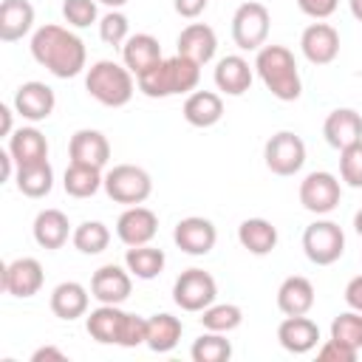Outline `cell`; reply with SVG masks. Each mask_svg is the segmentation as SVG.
Segmentation results:
<instances>
[{
  "mask_svg": "<svg viewBox=\"0 0 362 362\" xmlns=\"http://www.w3.org/2000/svg\"><path fill=\"white\" fill-rule=\"evenodd\" d=\"M31 57L57 79H74L85 71L88 51L85 42L65 25L45 23L31 34Z\"/></svg>",
  "mask_w": 362,
  "mask_h": 362,
  "instance_id": "6da1fadb",
  "label": "cell"
},
{
  "mask_svg": "<svg viewBox=\"0 0 362 362\" xmlns=\"http://www.w3.org/2000/svg\"><path fill=\"white\" fill-rule=\"evenodd\" d=\"M255 71L266 90L280 102H294L303 93V79L294 54L286 45H263L255 57Z\"/></svg>",
  "mask_w": 362,
  "mask_h": 362,
  "instance_id": "7a4b0ae2",
  "label": "cell"
},
{
  "mask_svg": "<svg viewBox=\"0 0 362 362\" xmlns=\"http://www.w3.org/2000/svg\"><path fill=\"white\" fill-rule=\"evenodd\" d=\"M198 79H201V65L175 54V57H167L158 65H153L147 74H141L136 79V85L150 99H167V96H178V93H192L198 88Z\"/></svg>",
  "mask_w": 362,
  "mask_h": 362,
  "instance_id": "3957f363",
  "label": "cell"
},
{
  "mask_svg": "<svg viewBox=\"0 0 362 362\" xmlns=\"http://www.w3.org/2000/svg\"><path fill=\"white\" fill-rule=\"evenodd\" d=\"M85 90L105 107H124L136 93V82L124 62L119 65L113 59H99L85 74Z\"/></svg>",
  "mask_w": 362,
  "mask_h": 362,
  "instance_id": "277c9868",
  "label": "cell"
},
{
  "mask_svg": "<svg viewBox=\"0 0 362 362\" xmlns=\"http://www.w3.org/2000/svg\"><path fill=\"white\" fill-rule=\"evenodd\" d=\"M110 201L116 204H127V206H136V204H144L153 192V178L144 167H136V164H116L113 170L105 173V187Z\"/></svg>",
  "mask_w": 362,
  "mask_h": 362,
  "instance_id": "5b68a950",
  "label": "cell"
},
{
  "mask_svg": "<svg viewBox=\"0 0 362 362\" xmlns=\"http://www.w3.org/2000/svg\"><path fill=\"white\" fill-rule=\"evenodd\" d=\"M269 28H272V14L257 0L240 3L232 14V40L240 51H260L266 45Z\"/></svg>",
  "mask_w": 362,
  "mask_h": 362,
  "instance_id": "8992f818",
  "label": "cell"
},
{
  "mask_svg": "<svg viewBox=\"0 0 362 362\" xmlns=\"http://www.w3.org/2000/svg\"><path fill=\"white\" fill-rule=\"evenodd\" d=\"M218 297V283L204 269H184L173 283V300L181 311L201 314L206 305H212Z\"/></svg>",
  "mask_w": 362,
  "mask_h": 362,
  "instance_id": "52a82bcc",
  "label": "cell"
},
{
  "mask_svg": "<svg viewBox=\"0 0 362 362\" xmlns=\"http://www.w3.org/2000/svg\"><path fill=\"white\" fill-rule=\"evenodd\" d=\"M303 252L314 266H331L342 257L345 252V235L339 229V223L322 218L305 226L303 232Z\"/></svg>",
  "mask_w": 362,
  "mask_h": 362,
  "instance_id": "ba28073f",
  "label": "cell"
},
{
  "mask_svg": "<svg viewBox=\"0 0 362 362\" xmlns=\"http://www.w3.org/2000/svg\"><path fill=\"white\" fill-rule=\"evenodd\" d=\"M263 161L274 175H297L305 164V141L291 130H280L263 144Z\"/></svg>",
  "mask_w": 362,
  "mask_h": 362,
  "instance_id": "9c48e42d",
  "label": "cell"
},
{
  "mask_svg": "<svg viewBox=\"0 0 362 362\" xmlns=\"http://www.w3.org/2000/svg\"><path fill=\"white\" fill-rule=\"evenodd\" d=\"M339 198H342V184L334 173L314 170L300 181V204L314 215L334 212L339 206Z\"/></svg>",
  "mask_w": 362,
  "mask_h": 362,
  "instance_id": "30bf717a",
  "label": "cell"
},
{
  "mask_svg": "<svg viewBox=\"0 0 362 362\" xmlns=\"http://www.w3.org/2000/svg\"><path fill=\"white\" fill-rule=\"evenodd\" d=\"M0 283H3V291L6 294L20 297V300H28V297L40 294V288L45 283L42 263L37 257H17V260H11V263L3 266Z\"/></svg>",
  "mask_w": 362,
  "mask_h": 362,
  "instance_id": "8fae6325",
  "label": "cell"
},
{
  "mask_svg": "<svg viewBox=\"0 0 362 362\" xmlns=\"http://www.w3.org/2000/svg\"><path fill=\"white\" fill-rule=\"evenodd\" d=\"M173 240L175 246L184 252V255H192V257H201V255H209L215 249V240H218V229L209 218H201V215H189V218H181L173 229Z\"/></svg>",
  "mask_w": 362,
  "mask_h": 362,
  "instance_id": "7c38bea8",
  "label": "cell"
},
{
  "mask_svg": "<svg viewBox=\"0 0 362 362\" xmlns=\"http://www.w3.org/2000/svg\"><path fill=\"white\" fill-rule=\"evenodd\" d=\"M133 291V274L127 272V266H116V263H105L93 272L90 277V294L99 303H110V305H122Z\"/></svg>",
  "mask_w": 362,
  "mask_h": 362,
  "instance_id": "4fadbf2b",
  "label": "cell"
},
{
  "mask_svg": "<svg viewBox=\"0 0 362 362\" xmlns=\"http://www.w3.org/2000/svg\"><path fill=\"white\" fill-rule=\"evenodd\" d=\"M300 51L311 65H328L339 57V31L331 23H311L300 34Z\"/></svg>",
  "mask_w": 362,
  "mask_h": 362,
  "instance_id": "5bb4252c",
  "label": "cell"
},
{
  "mask_svg": "<svg viewBox=\"0 0 362 362\" xmlns=\"http://www.w3.org/2000/svg\"><path fill=\"white\" fill-rule=\"evenodd\" d=\"M156 232H158V215L141 204L127 206L116 221V238L124 246H144L156 238Z\"/></svg>",
  "mask_w": 362,
  "mask_h": 362,
  "instance_id": "9a60e30c",
  "label": "cell"
},
{
  "mask_svg": "<svg viewBox=\"0 0 362 362\" xmlns=\"http://www.w3.org/2000/svg\"><path fill=\"white\" fill-rule=\"evenodd\" d=\"M11 105L25 122H45L57 107V96L45 82L31 79V82H23L14 90V102Z\"/></svg>",
  "mask_w": 362,
  "mask_h": 362,
  "instance_id": "2e32d148",
  "label": "cell"
},
{
  "mask_svg": "<svg viewBox=\"0 0 362 362\" xmlns=\"http://www.w3.org/2000/svg\"><path fill=\"white\" fill-rule=\"evenodd\" d=\"M215 88L226 96H243L252 88L255 79V65H249V59H243L240 54H226L218 59L215 65Z\"/></svg>",
  "mask_w": 362,
  "mask_h": 362,
  "instance_id": "e0dca14e",
  "label": "cell"
},
{
  "mask_svg": "<svg viewBox=\"0 0 362 362\" xmlns=\"http://www.w3.org/2000/svg\"><path fill=\"white\" fill-rule=\"evenodd\" d=\"M322 136L334 150H345L362 141V113L354 107H337L322 122Z\"/></svg>",
  "mask_w": 362,
  "mask_h": 362,
  "instance_id": "ac0fdd59",
  "label": "cell"
},
{
  "mask_svg": "<svg viewBox=\"0 0 362 362\" xmlns=\"http://www.w3.org/2000/svg\"><path fill=\"white\" fill-rule=\"evenodd\" d=\"M175 45H178L175 54L187 57V59H192L198 65H206V62H212V57L218 51V37H215V28L212 25H206V23H189V25L181 28Z\"/></svg>",
  "mask_w": 362,
  "mask_h": 362,
  "instance_id": "d6986e66",
  "label": "cell"
},
{
  "mask_svg": "<svg viewBox=\"0 0 362 362\" xmlns=\"http://www.w3.org/2000/svg\"><path fill=\"white\" fill-rule=\"evenodd\" d=\"M68 156L71 161L76 164H90V167H105L107 158H110V141L102 130H93V127H82L71 136L68 141Z\"/></svg>",
  "mask_w": 362,
  "mask_h": 362,
  "instance_id": "ffe728a7",
  "label": "cell"
},
{
  "mask_svg": "<svg viewBox=\"0 0 362 362\" xmlns=\"http://www.w3.org/2000/svg\"><path fill=\"white\" fill-rule=\"evenodd\" d=\"M124 322H127V311H122L119 305H110V303H99V308H93L85 317V331L90 334V339H96L102 345H119Z\"/></svg>",
  "mask_w": 362,
  "mask_h": 362,
  "instance_id": "44dd1931",
  "label": "cell"
},
{
  "mask_svg": "<svg viewBox=\"0 0 362 362\" xmlns=\"http://www.w3.org/2000/svg\"><path fill=\"white\" fill-rule=\"evenodd\" d=\"M164 57H161V45H158V40L153 37V34H144V31H139V34H130L127 40H124V45H122V62L127 65V71L139 79L141 74H147L153 65H158Z\"/></svg>",
  "mask_w": 362,
  "mask_h": 362,
  "instance_id": "7402d4cb",
  "label": "cell"
},
{
  "mask_svg": "<svg viewBox=\"0 0 362 362\" xmlns=\"http://www.w3.org/2000/svg\"><path fill=\"white\" fill-rule=\"evenodd\" d=\"M277 342L288 351V354H308L317 348L320 342V325L300 314V317H286L280 325H277Z\"/></svg>",
  "mask_w": 362,
  "mask_h": 362,
  "instance_id": "603a6c76",
  "label": "cell"
},
{
  "mask_svg": "<svg viewBox=\"0 0 362 362\" xmlns=\"http://www.w3.org/2000/svg\"><path fill=\"white\" fill-rule=\"evenodd\" d=\"M31 235L37 240V246L42 249H62L68 243V238L74 235L71 229V221L62 209H40L37 218H34V226H31Z\"/></svg>",
  "mask_w": 362,
  "mask_h": 362,
  "instance_id": "cb8c5ba5",
  "label": "cell"
},
{
  "mask_svg": "<svg viewBox=\"0 0 362 362\" xmlns=\"http://www.w3.org/2000/svg\"><path fill=\"white\" fill-rule=\"evenodd\" d=\"M314 283L303 274H291L280 283L277 288V308L286 314V317H300V314H308L314 308Z\"/></svg>",
  "mask_w": 362,
  "mask_h": 362,
  "instance_id": "d4e9b609",
  "label": "cell"
},
{
  "mask_svg": "<svg viewBox=\"0 0 362 362\" xmlns=\"http://www.w3.org/2000/svg\"><path fill=\"white\" fill-rule=\"evenodd\" d=\"M90 297H93V294H88V288H85L82 283H76V280H65V283L54 286L48 305H51L54 317L71 322V320H79V317L88 314Z\"/></svg>",
  "mask_w": 362,
  "mask_h": 362,
  "instance_id": "484cf974",
  "label": "cell"
},
{
  "mask_svg": "<svg viewBox=\"0 0 362 362\" xmlns=\"http://www.w3.org/2000/svg\"><path fill=\"white\" fill-rule=\"evenodd\" d=\"M181 113L192 127H212L223 119V99L215 90H192L187 93Z\"/></svg>",
  "mask_w": 362,
  "mask_h": 362,
  "instance_id": "4316f807",
  "label": "cell"
},
{
  "mask_svg": "<svg viewBox=\"0 0 362 362\" xmlns=\"http://www.w3.org/2000/svg\"><path fill=\"white\" fill-rule=\"evenodd\" d=\"M8 153L14 156L17 167L48 161V139L37 127H17L8 136Z\"/></svg>",
  "mask_w": 362,
  "mask_h": 362,
  "instance_id": "83f0119b",
  "label": "cell"
},
{
  "mask_svg": "<svg viewBox=\"0 0 362 362\" xmlns=\"http://www.w3.org/2000/svg\"><path fill=\"white\" fill-rule=\"evenodd\" d=\"M34 28V6L28 0H3L0 6V40L17 42Z\"/></svg>",
  "mask_w": 362,
  "mask_h": 362,
  "instance_id": "f1b7e54d",
  "label": "cell"
},
{
  "mask_svg": "<svg viewBox=\"0 0 362 362\" xmlns=\"http://www.w3.org/2000/svg\"><path fill=\"white\" fill-rule=\"evenodd\" d=\"M238 240L249 255L263 257V255L274 252V246H277V226L266 218H246L238 226Z\"/></svg>",
  "mask_w": 362,
  "mask_h": 362,
  "instance_id": "f546056e",
  "label": "cell"
},
{
  "mask_svg": "<svg viewBox=\"0 0 362 362\" xmlns=\"http://www.w3.org/2000/svg\"><path fill=\"white\" fill-rule=\"evenodd\" d=\"M181 334H184V322L178 317L161 311V314L147 317V342L144 345L150 351H156V354H167V351H173L178 345Z\"/></svg>",
  "mask_w": 362,
  "mask_h": 362,
  "instance_id": "4dcf8cb0",
  "label": "cell"
},
{
  "mask_svg": "<svg viewBox=\"0 0 362 362\" xmlns=\"http://www.w3.org/2000/svg\"><path fill=\"white\" fill-rule=\"evenodd\" d=\"M62 187H65V192L71 198H93L105 187V175H102L99 167L71 161L65 175H62Z\"/></svg>",
  "mask_w": 362,
  "mask_h": 362,
  "instance_id": "1f68e13d",
  "label": "cell"
},
{
  "mask_svg": "<svg viewBox=\"0 0 362 362\" xmlns=\"http://www.w3.org/2000/svg\"><path fill=\"white\" fill-rule=\"evenodd\" d=\"M164 263H167L164 249H156L150 243H144V246H127V252H124V266L139 280H156L164 272Z\"/></svg>",
  "mask_w": 362,
  "mask_h": 362,
  "instance_id": "d6a6232c",
  "label": "cell"
},
{
  "mask_svg": "<svg viewBox=\"0 0 362 362\" xmlns=\"http://www.w3.org/2000/svg\"><path fill=\"white\" fill-rule=\"evenodd\" d=\"M14 184L25 198H45L54 189V167L48 161L40 164H28V167H17L14 173Z\"/></svg>",
  "mask_w": 362,
  "mask_h": 362,
  "instance_id": "836d02e7",
  "label": "cell"
},
{
  "mask_svg": "<svg viewBox=\"0 0 362 362\" xmlns=\"http://www.w3.org/2000/svg\"><path fill=\"white\" fill-rule=\"evenodd\" d=\"M201 325L204 331H218V334H229L235 328H240L243 322V308L235 303H212L201 311Z\"/></svg>",
  "mask_w": 362,
  "mask_h": 362,
  "instance_id": "e575fe53",
  "label": "cell"
},
{
  "mask_svg": "<svg viewBox=\"0 0 362 362\" xmlns=\"http://www.w3.org/2000/svg\"><path fill=\"white\" fill-rule=\"evenodd\" d=\"M71 243L82 252V255H102L110 243V229L102 223V221H82L74 235H71Z\"/></svg>",
  "mask_w": 362,
  "mask_h": 362,
  "instance_id": "d590c367",
  "label": "cell"
},
{
  "mask_svg": "<svg viewBox=\"0 0 362 362\" xmlns=\"http://www.w3.org/2000/svg\"><path fill=\"white\" fill-rule=\"evenodd\" d=\"M189 356L195 362H226L232 356V342L223 334H218V331H204L192 342Z\"/></svg>",
  "mask_w": 362,
  "mask_h": 362,
  "instance_id": "8d00e7d4",
  "label": "cell"
},
{
  "mask_svg": "<svg viewBox=\"0 0 362 362\" xmlns=\"http://www.w3.org/2000/svg\"><path fill=\"white\" fill-rule=\"evenodd\" d=\"M331 339H339L356 351H362V311H342L331 322Z\"/></svg>",
  "mask_w": 362,
  "mask_h": 362,
  "instance_id": "74e56055",
  "label": "cell"
},
{
  "mask_svg": "<svg viewBox=\"0 0 362 362\" xmlns=\"http://www.w3.org/2000/svg\"><path fill=\"white\" fill-rule=\"evenodd\" d=\"M99 37L105 45H124L130 37V23L119 8H110L105 17H99Z\"/></svg>",
  "mask_w": 362,
  "mask_h": 362,
  "instance_id": "f35d334b",
  "label": "cell"
},
{
  "mask_svg": "<svg viewBox=\"0 0 362 362\" xmlns=\"http://www.w3.org/2000/svg\"><path fill=\"white\" fill-rule=\"evenodd\" d=\"M339 178L348 187L362 189V141L339 150Z\"/></svg>",
  "mask_w": 362,
  "mask_h": 362,
  "instance_id": "ab89813d",
  "label": "cell"
},
{
  "mask_svg": "<svg viewBox=\"0 0 362 362\" xmlns=\"http://www.w3.org/2000/svg\"><path fill=\"white\" fill-rule=\"evenodd\" d=\"M62 17L74 28H88L90 23L99 20L96 0H62Z\"/></svg>",
  "mask_w": 362,
  "mask_h": 362,
  "instance_id": "60d3db41",
  "label": "cell"
},
{
  "mask_svg": "<svg viewBox=\"0 0 362 362\" xmlns=\"http://www.w3.org/2000/svg\"><path fill=\"white\" fill-rule=\"evenodd\" d=\"M356 348L339 342V339H325L320 348H317V356L322 362H356Z\"/></svg>",
  "mask_w": 362,
  "mask_h": 362,
  "instance_id": "b9f144b4",
  "label": "cell"
},
{
  "mask_svg": "<svg viewBox=\"0 0 362 362\" xmlns=\"http://www.w3.org/2000/svg\"><path fill=\"white\" fill-rule=\"evenodd\" d=\"M297 6H300V11H303L305 17L325 20V17H331V14L337 11L339 0H297Z\"/></svg>",
  "mask_w": 362,
  "mask_h": 362,
  "instance_id": "7bdbcfd3",
  "label": "cell"
},
{
  "mask_svg": "<svg viewBox=\"0 0 362 362\" xmlns=\"http://www.w3.org/2000/svg\"><path fill=\"white\" fill-rule=\"evenodd\" d=\"M206 6H209V0H173L175 14L184 17V20H195V17H201V14L206 11Z\"/></svg>",
  "mask_w": 362,
  "mask_h": 362,
  "instance_id": "ee69618b",
  "label": "cell"
},
{
  "mask_svg": "<svg viewBox=\"0 0 362 362\" xmlns=\"http://www.w3.org/2000/svg\"><path fill=\"white\" fill-rule=\"evenodd\" d=\"M345 303H348V308H354V311H362V274H356V277H351L348 280V286H345Z\"/></svg>",
  "mask_w": 362,
  "mask_h": 362,
  "instance_id": "f6af8a7d",
  "label": "cell"
},
{
  "mask_svg": "<svg viewBox=\"0 0 362 362\" xmlns=\"http://www.w3.org/2000/svg\"><path fill=\"white\" fill-rule=\"evenodd\" d=\"M42 359H57V362H62L65 354H62L59 348H54V345H42V348H37V351L31 354V362H42Z\"/></svg>",
  "mask_w": 362,
  "mask_h": 362,
  "instance_id": "bcb514c9",
  "label": "cell"
},
{
  "mask_svg": "<svg viewBox=\"0 0 362 362\" xmlns=\"http://www.w3.org/2000/svg\"><path fill=\"white\" fill-rule=\"evenodd\" d=\"M17 110H14V105H0V133L3 136H11L14 133V124H11V116H14Z\"/></svg>",
  "mask_w": 362,
  "mask_h": 362,
  "instance_id": "7dc6e473",
  "label": "cell"
},
{
  "mask_svg": "<svg viewBox=\"0 0 362 362\" xmlns=\"http://www.w3.org/2000/svg\"><path fill=\"white\" fill-rule=\"evenodd\" d=\"M0 164H3V181H8L11 178V173H17L14 167H17V161H14V156L8 153V147L0 153Z\"/></svg>",
  "mask_w": 362,
  "mask_h": 362,
  "instance_id": "c3c4849f",
  "label": "cell"
},
{
  "mask_svg": "<svg viewBox=\"0 0 362 362\" xmlns=\"http://www.w3.org/2000/svg\"><path fill=\"white\" fill-rule=\"evenodd\" d=\"M348 6H351L354 20H359V23H362V0H348Z\"/></svg>",
  "mask_w": 362,
  "mask_h": 362,
  "instance_id": "681fc988",
  "label": "cell"
},
{
  "mask_svg": "<svg viewBox=\"0 0 362 362\" xmlns=\"http://www.w3.org/2000/svg\"><path fill=\"white\" fill-rule=\"evenodd\" d=\"M96 3H102V6H107V8H122L127 0H96Z\"/></svg>",
  "mask_w": 362,
  "mask_h": 362,
  "instance_id": "f907efd6",
  "label": "cell"
},
{
  "mask_svg": "<svg viewBox=\"0 0 362 362\" xmlns=\"http://www.w3.org/2000/svg\"><path fill=\"white\" fill-rule=\"evenodd\" d=\"M354 229H356V235L362 238V209H359V212L354 215Z\"/></svg>",
  "mask_w": 362,
  "mask_h": 362,
  "instance_id": "816d5d0a",
  "label": "cell"
}]
</instances>
